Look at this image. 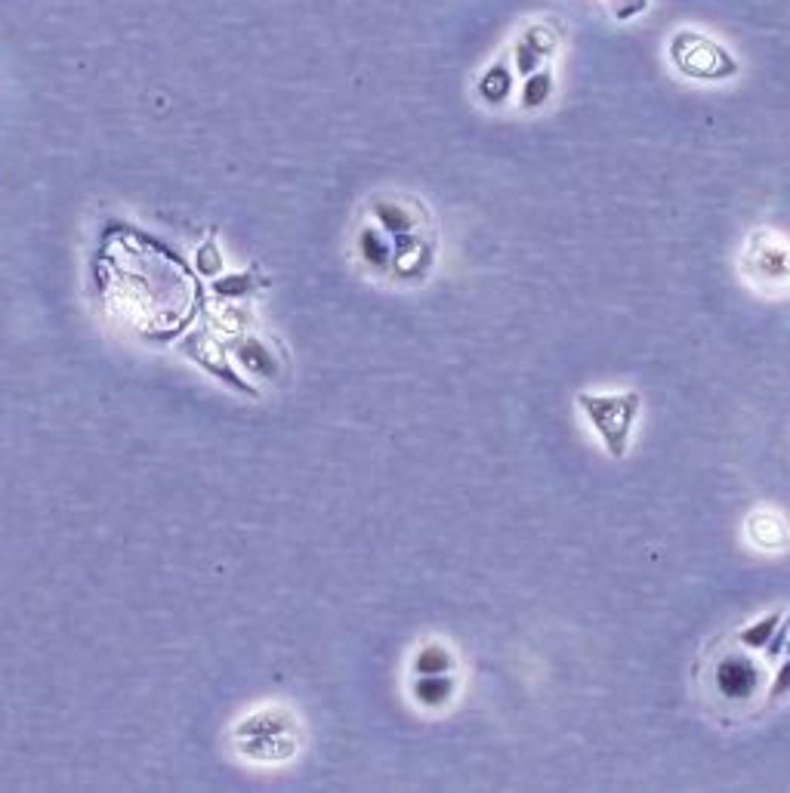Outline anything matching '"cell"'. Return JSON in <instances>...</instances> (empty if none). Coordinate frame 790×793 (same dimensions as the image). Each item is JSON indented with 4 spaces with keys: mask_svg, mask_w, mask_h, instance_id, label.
Segmentation results:
<instances>
[{
    "mask_svg": "<svg viewBox=\"0 0 790 793\" xmlns=\"http://www.w3.org/2000/svg\"><path fill=\"white\" fill-rule=\"evenodd\" d=\"M790 695V655L778 664V673L772 679V686H769V704H778Z\"/></svg>",
    "mask_w": 790,
    "mask_h": 793,
    "instance_id": "cell-11",
    "label": "cell"
},
{
    "mask_svg": "<svg viewBox=\"0 0 790 793\" xmlns=\"http://www.w3.org/2000/svg\"><path fill=\"white\" fill-rule=\"evenodd\" d=\"M578 408L596 429L605 451L621 460L630 448V432L642 408L639 392H578Z\"/></svg>",
    "mask_w": 790,
    "mask_h": 793,
    "instance_id": "cell-1",
    "label": "cell"
},
{
    "mask_svg": "<svg viewBox=\"0 0 790 793\" xmlns=\"http://www.w3.org/2000/svg\"><path fill=\"white\" fill-rule=\"evenodd\" d=\"M371 213L389 238L414 232L420 223H429V213L417 198H377L371 204Z\"/></svg>",
    "mask_w": 790,
    "mask_h": 793,
    "instance_id": "cell-4",
    "label": "cell"
},
{
    "mask_svg": "<svg viewBox=\"0 0 790 793\" xmlns=\"http://www.w3.org/2000/svg\"><path fill=\"white\" fill-rule=\"evenodd\" d=\"M670 59L673 65L695 81H723L732 78L738 65L735 59L710 38L698 31H679L670 41Z\"/></svg>",
    "mask_w": 790,
    "mask_h": 793,
    "instance_id": "cell-2",
    "label": "cell"
},
{
    "mask_svg": "<svg viewBox=\"0 0 790 793\" xmlns=\"http://www.w3.org/2000/svg\"><path fill=\"white\" fill-rule=\"evenodd\" d=\"M510 90H513V75L507 68V59H497L485 75L479 78V96L488 102V105H500L510 99Z\"/></svg>",
    "mask_w": 790,
    "mask_h": 793,
    "instance_id": "cell-6",
    "label": "cell"
},
{
    "mask_svg": "<svg viewBox=\"0 0 790 793\" xmlns=\"http://www.w3.org/2000/svg\"><path fill=\"white\" fill-rule=\"evenodd\" d=\"M541 62H544V56L537 53V50H534V47H531L525 38H519V44H516V65H519V75H525V78H528L531 71H534L537 65H541Z\"/></svg>",
    "mask_w": 790,
    "mask_h": 793,
    "instance_id": "cell-12",
    "label": "cell"
},
{
    "mask_svg": "<svg viewBox=\"0 0 790 793\" xmlns=\"http://www.w3.org/2000/svg\"><path fill=\"white\" fill-rule=\"evenodd\" d=\"M454 692V679L445 676V673H436V676H420L414 682V698L423 704V707H439L451 698Z\"/></svg>",
    "mask_w": 790,
    "mask_h": 793,
    "instance_id": "cell-8",
    "label": "cell"
},
{
    "mask_svg": "<svg viewBox=\"0 0 790 793\" xmlns=\"http://www.w3.org/2000/svg\"><path fill=\"white\" fill-rule=\"evenodd\" d=\"M436 260V247L426 238L405 232L392 238V272L399 281H420Z\"/></svg>",
    "mask_w": 790,
    "mask_h": 793,
    "instance_id": "cell-3",
    "label": "cell"
},
{
    "mask_svg": "<svg viewBox=\"0 0 790 793\" xmlns=\"http://www.w3.org/2000/svg\"><path fill=\"white\" fill-rule=\"evenodd\" d=\"M550 93H553V71H550V68H544V71H531L528 81H525V87H522V108H528V112H531V108L547 105Z\"/></svg>",
    "mask_w": 790,
    "mask_h": 793,
    "instance_id": "cell-10",
    "label": "cell"
},
{
    "mask_svg": "<svg viewBox=\"0 0 790 793\" xmlns=\"http://www.w3.org/2000/svg\"><path fill=\"white\" fill-rule=\"evenodd\" d=\"M358 257L371 272H392V241L380 226H365L358 232Z\"/></svg>",
    "mask_w": 790,
    "mask_h": 793,
    "instance_id": "cell-5",
    "label": "cell"
},
{
    "mask_svg": "<svg viewBox=\"0 0 790 793\" xmlns=\"http://www.w3.org/2000/svg\"><path fill=\"white\" fill-rule=\"evenodd\" d=\"M451 667H454V658H451L448 648H445V645H439V642H433V645H423V648H420V655L414 658V670H417L420 676L451 673Z\"/></svg>",
    "mask_w": 790,
    "mask_h": 793,
    "instance_id": "cell-9",
    "label": "cell"
},
{
    "mask_svg": "<svg viewBox=\"0 0 790 793\" xmlns=\"http://www.w3.org/2000/svg\"><path fill=\"white\" fill-rule=\"evenodd\" d=\"M781 618H784L781 611H769L766 618H760V621H753V624L741 627L738 636H735V642H738L741 648H750V652H763V648L769 645V639H772V633L778 630Z\"/></svg>",
    "mask_w": 790,
    "mask_h": 793,
    "instance_id": "cell-7",
    "label": "cell"
},
{
    "mask_svg": "<svg viewBox=\"0 0 790 793\" xmlns=\"http://www.w3.org/2000/svg\"><path fill=\"white\" fill-rule=\"evenodd\" d=\"M784 655H790V633H787V642H784Z\"/></svg>",
    "mask_w": 790,
    "mask_h": 793,
    "instance_id": "cell-13",
    "label": "cell"
}]
</instances>
